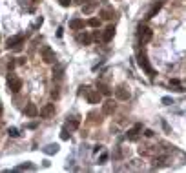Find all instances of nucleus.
<instances>
[{"mask_svg":"<svg viewBox=\"0 0 186 173\" xmlns=\"http://www.w3.org/2000/svg\"><path fill=\"white\" fill-rule=\"evenodd\" d=\"M98 160H101V162H98V164H104V162L108 160V155H106V153H102V155H101V159H98Z\"/></svg>","mask_w":186,"mask_h":173,"instance_id":"obj_28","label":"nucleus"},{"mask_svg":"<svg viewBox=\"0 0 186 173\" xmlns=\"http://www.w3.org/2000/svg\"><path fill=\"white\" fill-rule=\"evenodd\" d=\"M144 135H146V137H153V131H151V129H146Z\"/></svg>","mask_w":186,"mask_h":173,"instance_id":"obj_30","label":"nucleus"},{"mask_svg":"<svg viewBox=\"0 0 186 173\" xmlns=\"http://www.w3.org/2000/svg\"><path fill=\"white\" fill-rule=\"evenodd\" d=\"M7 88L11 93H18L22 89V80L18 77H15V75H9L7 77Z\"/></svg>","mask_w":186,"mask_h":173,"instance_id":"obj_5","label":"nucleus"},{"mask_svg":"<svg viewBox=\"0 0 186 173\" xmlns=\"http://www.w3.org/2000/svg\"><path fill=\"white\" fill-rule=\"evenodd\" d=\"M88 26H90V27H98V26H101V20H98V18H90V20H88Z\"/></svg>","mask_w":186,"mask_h":173,"instance_id":"obj_20","label":"nucleus"},{"mask_svg":"<svg viewBox=\"0 0 186 173\" xmlns=\"http://www.w3.org/2000/svg\"><path fill=\"white\" fill-rule=\"evenodd\" d=\"M15 169H18V171H22V169H35V166H33L31 162H26V164H20V166H17Z\"/></svg>","mask_w":186,"mask_h":173,"instance_id":"obj_19","label":"nucleus"},{"mask_svg":"<svg viewBox=\"0 0 186 173\" xmlns=\"http://www.w3.org/2000/svg\"><path fill=\"white\" fill-rule=\"evenodd\" d=\"M113 35H115V27L113 26H108L104 29V33H102V42H109V40L113 38Z\"/></svg>","mask_w":186,"mask_h":173,"instance_id":"obj_13","label":"nucleus"},{"mask_svg":"<svg viewBox=\"0 0 186 173\" xmlns=\"http://www.w3.org/2000/svg\"><path fill=\"white\" fill-rule=\"evenodd\" d=\"M60 138H62V140H68V138H69V133H68V129H66V128L60 131Z\"/></svg>","mask_w":186,"mask_h":173,"instance_id":"obj_24","label":"nucleus"},{"mask_svg":"<svg viewBox=\"0 0 186 173\" xmlns=\"http://www.w3.org/2000/svg\"><path fill=\"white\" fill-rule=\"evenodd\" d=\"M80 93L86 95V99H88V102H90V104H98V102H101V97H102L101 93H98V89H90L88 86H82Z\"/></svg>","mask_w":186,"mask_h":173,"instance_id":"obj_1","label":"nucleus"},{"mask_svg":"<svg viewBox=\"0 0 186 173\" xmlns=\"http://www.w3.org/2000/svg\"><path fill=\"white\" fill-rule=\"evenodd\" d=\"M59 4H60L62 7H69V6H71V0H59Z\"/></svg>","mask_w":186,"mask_h":173,"instance_id":"obj_25","label":"nucleus"},{"mask_svg":"<svg viewBox=\"0 0 186 173\" xmlns=\"http://www.w3.org/2000/svg\"><path fill=\"white\" fill-rule=\"evenodd\" d=\"M57 151H59V146L57 144H49V146L44 148V153H48V155H53V153H57Z\"/></svg>","mask_w":186,"mask_h":173,"instance_id":"obj_17","label":"nucleus"},{"mask_svg":"<svg viewBox=\"0 0 186 173\" xmlns=\"http://www.w3.org/2000/svg\"><path fill=\"white\" fill-rule=\"evenodd\" d=\"M115 97L119 100H128L130 97H131V93H130V89H126L124 86H119V88L115 89Z\"/></svg>","mask_w":186,"mask_h":173,"instance_id":"obj_9","label":"nucleus"},{"mask_svg":"<svg viewBox=\"0 0 186 173\" xmlns=\"http://www.w3.org/2000/svg\"><path fill=\"white\" fill-rule=\"evenodd\" d=\"M79 42H80V44H84V46H88V44L91 42V37H90V35H80V37H79Z\"/></svg>","mask_w":186,"mask_h":173,"instance_id":"obj_18","label":"nucleus"},{"mask_svg":"<svg viewBox=\"0 0 186 173\" xmlns=\"http://www.w3.org/2000/svg\"><path fill=\"white\" fill-rule=\"evenodd\" d=\"M38 113H40L42 118H51V117L55 115V104H46Z\"/></svg>","mask_w":186,"mask_h":173,"instance_id":"obj_8","label":"nucleus"},{"mask_svg":"<svg viewBox=\"0 0 186 173\" xmlns=\"http://www.w3.org/2000/svg\"><path fill=\"white\" fill-rule=\"evenodd\" d=\"M162 2H164V0H155V4L151 6V9L148 11L146 18H153V17H155V15H157V13L161 11V7H162Z\"/></svg>","mask_w":186,"mask_h":173,"instance_id":"obj_10","label":"nucleus"},{"mask_svg":"<svg viewBox=\"0 0 186 173\" xmlns=\"http://www.w3.org/2000/svg\"><path fill=\"white\" fill-rule=\"evenodd\" d=\"M15 68V62H7V69H13Z\"/></svg>","mask_w":186,"mask_h":173,"instance_id":"obj_31","label":"nucleus"},{"mask_svg":"<svg viewBox=\"0 0 186 173\" xmlns=\"http://www.w3.org/2000/svg\"><path fill=\"white\" fill-rule=\"evenodd\" d=\"M151 37H153V31H151L150 27H146V26H139V27H137V38H139L140 44H146V42H150Z\"/></svg>","mask_w":186,"mask_h":173,"instance_id":"obj_3","label":"nucleus"},{"mask_svg":"<svg viewBox=\"0 0 186 173\" xmlns=\"http://www.w3.org/2000/svg\"><path fill=\"white\" fill-rule=\"evenodd\" d=\"M162 104H173V99H170V97H164V99H162Z\"/></svg>","mask_w":186,"mask_h":173,"instance_id":"obj_27","label":"nucleus"},{"mask_svg":"<svg viewBox=\"0 0 186 173\" xmlns=\"http://www.w3.org/2000/svg\"><path fill=\"white\" fill-rule=\"evenodd\" d=\"M79 124H80V120H79V118H73V120H69V122H68L69 129H77V128H79Z\"/></svg>","mask_w":186,"mask_h":173,"instance_id":"obj_22","label":"nucleus"},{"mask_svg":"<svg viewBox=\"0 0 186 173\" xmlns=\"http://www.w3.org/2000/svg\"><path fill=\"white\" fill-rule=\"evenodd\" d=\"M97 88H98V93H101V95H106V97H108V95H111V89H109L104 82H98V84H97Z\"/></svg>","mask_w":186,"mask_h":173,"instance_id":"obj_16","label":"nucleus"},{"mask_svg":"<svg viewBox=\"0 0 186 173\" xmlns=\"http://www.w3.org/2000/svg\"><path fill=\"white\" fill-rule=\"evenodd\" d=\"M93 7H95V4H88V6H82V11H84V13H91V11H93Z\"/></svg>","mask_w":186,"mask_h":173,"instance_id":"obj_23","label":"nucleus"},{"mask_svg":"<svg viewBox=\"0 0 186 173\" xmlns=\"http://www.w3.org/2000/svg\"><path fill=\"white\" fill-rule=\"evenodd\" d=\"M142 131V124L139 122V124H135L131 129H128V133H126V137L130 138V140H137L139 138V133Z\"/></svg>","mask_w":186,"mask_h":173,"instance_id":"obj_7","label":"nucleus"},{"mask_svg":"<svg viewBox=\"0 0 186 173\" xmlns=\"http://www.w3.org/2000/svg\"><path fill=\"white\" fill-rule=\"evenodd\" d=\"M0 117H2V104H0Z\"/></svg>","mask_w":186,"mask_h":173,"instance_id":"obj_32","label":"nucleus"},{"mask_svg":"<svg viewBox=\"0 0 186 173\" xmlns=\"http://www.w3.org/2000/svg\"><path fill=\"white\" fill-rule=\"evenodd\" d=\"M115 102L113 100H106L104 104H102V113L104 115H113V111H115Z\"/></svg>","mask_w":186,"mask_h":173,"instance_id":"obj_11","label":"nucleus"},{"mask_svg":"<svg viewBox=\"0 0 186 173\" xmlns=\"http://www.w3.org/2000/svg\"><path fill=\"white\" fill-rule=\"evenodd\" d=\"M22 44H24V35H17V37H11V38H7V42H6V48H7V49L20 51V49H22Z\"/></svg>","mask_w":186,"mask_h":173,"instance_id":"obj_4","label":"nucleus"},{"mask_svg":"<svg viewBox=\"0 0 186 173\" xmlns=\"http://www.w3.org/2000/svg\"><path fill=\"white\" fill-rule=\"evenodd\" d=\"M24 113H26L28 117H37V115H38V110H37L35 104H28L26 110H24Z\"/></svg>","mask_w":186,"mask_h":173,"instance_id":"obj_15","label":"nucleus"},{"mask_svg":"<svg viewBox=\"0 0 186 173\" xmlns=\"http://www.w3.org/2000/svg\"><path fill=\"white\" fill-rule=\"evenodd\" d=\"M101 17H102L104 20H111V18L115 17L113 7H104V9H101Z\"/></svg>","mask_w":186,"mask_h":173,"instance_id":"obj_14","label":"nucleus"},{"mask_svg":"<svg viewBox=\"0 0 186 173\" xmlns=\"http://www.w3.org/2000/svg\"><path fill=\"white\" fill-rule=\"evenodd\" d=\"M42 60L46 62V64L57 62V55H55V51H53L49 46H44V48H42Z\"/></svg>","mask_w":186,"mask_h":173,"instance_id":"obj_6","label":"nucleus"},{"mask_svg":"<svg viewBox=\"0 0 186 173\" xmlns=\"http://www.w3.org/2000/svg\"><path fill=\"white\" fill-rule=\"evenodd\" d=\"M69 29H73V31H80V29H84V20H80V18H73V20H69Z\"/></svg>","mask_w":186,"mask_h":173,"instance_id":"obj_12","label":"nucleus"},{"mask_svg":"<svg viewBox=\"0 0 186 173\" xmlns=\"http://www.w3.org/2000/svg\"><path fill=\"white\" fill-rule=\"evenodd\" d=\"M139 66H140L142 69H144V71H146V73L150 75V77H151V79H153V77H155V75H157V73H155V69H153V68L150 66V60H148V55H146V53H144V51H140V53H139Z\"/></svg>","mask_w":186,"mask_h":173,"instance_id":"obj_2","label":"nucleus"},{"mask_svg":"<svg viewBox=\"0 0 186 173\" xmlns=\"http://www.w3.org/2000/svg\"><path fill=\"white\" fill-rule=\"evenodd\" d=\"M9 137H18V129L17 128H9Z\"/></svg>","mask_w":186,"mask_h":173,"instance_id":"obj_26","label":"nucleus"},{"mask_svg":"<svg viewBox=\"0 0 186 173\" xmlns=\"http://www.w3.org/2000/svg\"><path fill=\"white\" fill-rule=\"evenodd\" d=\"M51 97H53V99H57V97H59V89H57V88L51 91Z\"/></svg>","mask_w":186,"mask_h":173,"instance_id":"obj_29","label":"nucleus"},{"mask_svg":"<svg viewBox=\"0 0 186 173\" xmlns=\"http://www.w3.org/2000/svg\"><path fill=\"white\" fill-rule=\"evenodd\" d=\"M62 73H64V68H57V69H53V79H62Z\"/></svg>","mask_w":186,"mask_h":173,"instance_id":"obj_21","label":"nucleus"}]
</instances>
